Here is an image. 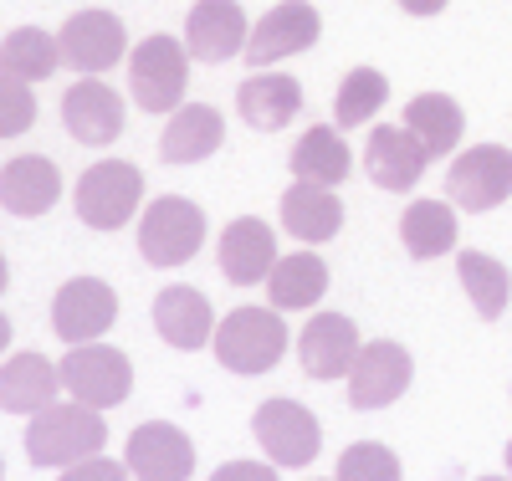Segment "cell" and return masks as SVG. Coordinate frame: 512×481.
<instances>
[{
  "label": "cell",
  "instance_id": "obj_12",
  "mask_svg": "<svg viewBox=\"0 0 512 481\" xmlns=\"http://www.w3.org/2000/svg\"><path fill=\"white\" fill-rule=\"evenodd\" d=\"M118 318V297L108 282L98 277H72L57 287L52 297V333L72 348V343H98Z\"/></svg>",
  "mask_w": 512,
  "mask_h": 481
},
{
  "label": "cell",
  "instance_id": "obj_7",
  "mask_svg": "<svg viewBox=\"0 0 512 481\" xmlns=\"http://www.w3.org/2000/svg\"><path fill=\"white\" fill-rule=\"evenodd\" d=\"M446 195L466 215H487L512 200V149L502 144H472L451 159L446 169Z\"/></svg>",
  "mask_w": 512,
  "mask_h": 481
},
{
  "label": "cell",
  "instance_id": "obj_29",
  "mask_svg": "<svg viewBox=\"0 0 512 481\" xmlns=\"http://www.w3.org/2000/svg\"><path fill=\"white\" fill-rule=\"evenodd\" d=\"M62 67V47L52 31L41 26H16L0 41V77H16V82H47Z\"/></svg>",
  "mask_w": 512,
  "mask_h": 481
},
{
  "label": "cell",
  "instance_id": "obj_9",
  "mask_svg": "<svg viewBox=\"0 0 512 481\" xmlns=\"http://www.w3.org/2000/svg\"><path fill=\"white\" fill-rule=\"evenodd\" d=\"M57 47H62V67H72V72H82V77H103L108 67L123 62L128 31H123V21H118L113 11L93 6V11H77V16L62 21Z\"/></svg>",
  "mask_w": 512,
  "mask_h": 481
},
{
  "label": "cell",
  "instance_id": "obj_39",
  "mask_svg": "<svg viewBox=\"0 0 512 481\" xmlns=\"http://www.w3.org/2000/svg\"><path fill=\"white\" fill-rule=\"evenodd\" d=\"M507 476H512V441H507Z\"/></svg>",
  "mask_w": 512,
  "mask_h": 481
},
{
  "label": "cell",
  "instance_id": "obj_24",
  "mask_svg": "<svg viewBox=\"0 0 512 481\" xmlns=\"http://www.w3.org/2000/svg\"><path fill=\"white\" fill-rule=\"evenodd\" d=\"M57 389H62V369L41 354H11L0 364V410L6 415H36L57 405Z\"/></svg>",
  "mask_w": 512,
  "mask_h": 481
},
{
  "label": "cell",
  "instance_id": "obj_27",
  "mask_svg": "<svg viewBox=\"0 0 512 481\" xmlns=\"http://www.w3.org/2000/svg\"><path fill=\"white\" fill-rule=\"evenodd\" d=\"M349 169H354V154H349L344 134L328 128V123L308 128V134L297 139V149H292V174L308 180V185H328L333 190V185L349 180Z\"/></svg>",
  "mask_w": 512,
  "mask_h": 481
},
{
  "label": "cell",
  "instance_id": "obj_16",
  "mask_svg": "<svg viewBox=\"0 0 512 481\" xmlns=\"http://www.w3.org/2000/svg\"><path fill=\"white\" fill-rule=\"evenodd\" d=\"M425 164H431V154L420 149V139L410 134V128L400 123H379L369 144H364V174L379 185V190H390V195H405L420 185V174Z\"/></svg>",
  "mask_w": 512,
  "mask_h": 481
},
{
  "label": "cell",
  "instance_id": "obj_2",
  "mask_svg": "<svg viewBox=\"0 0 512 481\" xmlns=\"http://www.w3.org/2000/svg\"><path fill=\"white\" fill-rule=\"evenodd\" d=\"M210 343H216L221 369L256 379V374H267V369L282 364V354H287V323H282L277 308H236V313H226L216 323V338H210Z\"/></svg>",
  "mask_w": 512,
  "mask_h": 481
},
{
  "label": "cell",
  "instance_id": "obj_21",
  "mask_svg": "<svg viewBox=\"0 0 512 481\" xmlns=\"http://www.w3.org/2000/svg\"><path fill=\"white\" fill-rule=\"evenodd\" d=\"M236 108L256 134H277V128H287L297 118V108H303V87H297V77H287V72L262 67L236 87Z\"/></svg>",
  "mask_w": 512,
  "mask_h": 481
},
{
  "label": "cell",
  "instance_id": "obj_25",
  "mask_svg": "<svg viewBox=\"0 0 512 481\" xmlns=\"http://www.w3.org/2000/svg\"><path fill=\"white\" fill-rule=\"evenodd\" d=\"M323 292H328L323 256H313V251L277 256V267L267 277V297H272L277 313H308V308H318V302H323Z\"/></svg>",
  "mask_w": 512,
  "mask_h": 481
},
{
  "label": "cell",
  "instance_id": "obj_4",
  "mask_svg": "<svg viewBox=\"0 0 512 481\" xmlns=\"http://www.w3.org/2000/svg\"><path fill=\"white\" fill-rule=\"evenodd\" d=\"M205 246V210L185 195H159L139 221V256L149 267H185Z\"/></svg>",
  "mask_w": 512,
  "mask_h": 481
},
{
  "label": "cell",
  "instance_id": "obj_23",
  "mask_svg": "<svg viewBox=\"0 0 512 481\" xmlns=\"http://www.w3.org/2000/svg\"><path fill=\"white\" fill-rule=\"evenodd\" d=\"M154 328L169 348L195 354V348H205L216 338V313H210V302L195 287H164L154 297Z\"/></svg>",
  "mask_w": 512,
  "mask_h": 481
},
{
  "label": "cell",
  "instance_id": "obj_37",
  "mask_svg": "<svg viewBox=\"0 0 512 481\" xmlns=\"http://www.w3.org/2000/svg\"><path fill=\"white\" fill-rule=\"evenodd\" d=\"M6 348H11V318L0 313V354H6Z\"/></svg>",
  "mask_w": 512,
  "mask_h": 481
},
{
  "label": "cell",
  "instance_id": "obj_40",
  "mask_svg": "<svg viewBox=\"0 0 512 481\" xmlns=\"http://www.w3.org/2000/svg\"><path fill=\"white\" fill-rule=\"evenodd\" d=\"M477 481H512V476H477Z\"/></svg>",
  "mask_w": 512,
  "mask_h": 481
},
{
  "label": "cell",
  "instance_id": "obj_33",
  "mask_svg": "<svg viewBox=\"0 0 512 481\" xmlns=\"http://www.w3.org/2000/svg\"><path fill=\"white\" fill-rule=\"evenodd\" d=\"M36 123V98H31V82L16 77H0V139H16Z\"/></svg>",
  "mask_w": 512,
  "mask_h": 481
},
{
  "label": "cell",
  "instance_id": "obj_31",
  "mask_svg": "<svg viewBox=\"0 0 512 481\" xmlns=\"http://www.w3.org/2000/svg\"><path fill=\"white\" fill-rule=\"evenodd\" d=\"M384 103H390V82H384V72L379 67H354L344 82H338V93H333V118H338V128H359Z\"/></svg>",
  "mask_w": 512,
  "mask_h": 481
},
{
  "label": "cell",
  "instance_id": "obj_8",
  "mask_svg": "<svg viewBox=\"0 0 512 481\" xmlns=\"http://www.w3.org/2000/svg\"><path fill=\"white\" fill-rule=\"evenodd\" d=\"M251 430H256V446L267 451L272 466H308L323 451V425L313 420L308 405H297V400H267V405H256Z\"/></svg>",
  "mask_w": 512,
  "mask_h": 481
},
{
  "label": "cell",
  "instance_id": "obj_18",
  "mask_svg": "<svg viewBox=\"0 0 512 481\" xmlns=\"http://www.w3.org/2000/svg\"><path fill=\"white\" fill-rule=\"evenodd\" d=\"M221 277L236 282V287H256L267 282L272 267H277V236L267 221H256V215H241L221 231Z\"/></svg>",
  "mask_w": 512,
  "mask_h": 481
},
{
  "label": "cell",
  "instance_id": "obj_10",
  "mask_svg": "<svg viewBox=\"0 0 512 481\" xmlns=\"http://www.w3.org/2000/svg\"><path fill=\"white\" fill-rule=\"evenodd\" d=\"M318 36H323V21H318V11L308 6V0H282V6H272L251 26L241 57H246L251 72H262V67H277L297 52H308Z\"/></svg>",
  "mask_w": 512,
  "mask_h": 481
},
{
  "label": "cell",
  "instance_id": "obj_5",
  "mask_svg": "<svg viewBox=\"0 0 512 481\" xmlns=\"http://www.w3.org/2000/svg\"><path fill=\"white\" fill-rule=\"evenodd\" d=\"M57 369H62L67 395L82 400V405H93V410L123 405L128 389H134V364H128V354L113 348V343H72Z\"/></svg>",
  "mask_w": 512,
  "mask_h": 481
},
{
  "label": "cell",
  "instance_id": "obj_6",
  "mask_svg": "<svg viewBox=\"0 0 512 481\" xmlns=\"http://www.w3.org/2000/svg\"><path fill=\"white\" fill-rule=\"evenodd\" d=\"M72 200H77L82 226H93V231H123L128 221H134L139 200H144V174L128 164V159H103V164H93L77 180V195Z\"/></svg>",
  "mask_w": 512,
  "mask_h": 481
},
{
  "label": "cell",
  "instance_id": "obj_32",
  "mask_svg": "<svg viewBox=\"0 0 512 481\" xmlns=\"http://www.w3.org/2000/svg\"><path fill=\"white\" fill-rule=\"evenodd\" d=\"M333 481H400V456L379 441H359L338 456V476Z\"/></svg>",
  "mask_w": 512,
  "mask_h": 481
},
{
  "label": "cell",
  "instance_id": "obj_20",
  "mask_svg": "<svg viewBox=\"0 0 512 481\" xmlns=\"http://www.w3.org/2000/svg\"><path fill=\"white\" fill-rule=\"evenodd\" d=\"M277 215H282V231L292 241H303V246H323V241H333L338 231H344V200H338L328 185H308V180H297L282 195Z\"/></svg>",
  "mask_w": 512,
  "mask_h": 481
},
{
  "label": "cell",
  "instance_id": "obj_36",
  "mask_svg": "<svg viewBox=\"0 0 512 481\" xmlns=\"http://www.w3.org/2000/svg\"><path fill=\"white\" fill-rule=\"evenodd\" d=\"M400 11H410V16H441L446 0H400Z\"/></svg>",
  "mask_w": 512,
  "mask_h": 481
},
{
  "label": "cell",
  "instance_id": "obj_14",
  "mask_svg": "<svg viewBox=\"0 0 512 481\" xmlns=\"http://www.w3.org/2000/svg\"><path fill=\"white\" fill-rule=\"evenodd\" d=\"M123 461L139 481H190L195 476V446L180 425L169 420H149L128 435Z\"/></svg>",
  "mask_w": 512,
  "mask_h": 481
},
{
  "label": "cell",
  "instance_id": "obj_3",
  "mask_svg": "<svg viewBox=\"0 0 512 481\" xmlns=\"http://www.w3.org/2000/svg\"><path fill=\"white\" fill-rule=\"evenodd\" d=\"M190 87V47L175 36H144L128 57V93L144 113H175Z\"/></svg>",
  "mask_w": 512,
  "mask_h": 481
},
{
  "label": "cell",
  "instance_id": "obj_35",
  "mask_svg": "<svg viewBox=\"0 0 512 481\" xmlns=\"http://www.w3.org/2000/svg\"><path fill=\"white\" fill-rule=\"evenodd\" d=\"M210 481H277V466H267V461H226V466H216Z\"/></svg>",
  "mask_w": 512,
  "mask_h": 481
},
{
  "label": "cell",
  "instance_id": "obj_28",
  "mask_svg": "<svg viewBox=\"0 0 512 481\" xmlns=\"http://www.w3.org/2000/svg\"><path fill=\"white\" fill-rule=\"evenodd\" d=\"M400 241L415 261H436L456 251V210L451 200H410L400 215Z\"/></svg>",
  "mask_w": 512,
  "mask_h": 481
},
{
  "label": "cell",
  "instance_id": "obj_30",
  "mask_svg": "<svg viewBox=\"0 0 512 481\" xmlns=\"http://www.w3.org/2000/svg\"><path fill=\"white\" fill-rule=\"evenodd\" d=\"M456 277H461L466 297H472L477 318L497 323V318L507 313V297H512V277H507V267H502L497 256H487V251H461V256H456Z\"/></svg>",
  "mask_w": 512,
  "mask_h": 481
},
{
  "label": "cell",
  "instance_id": "obj_34",
  "mask_svg": "<svg viewBox=\"0 0 512 481\" xmlns=\"http://www.w3.org/2000/svg\"><path fill=\"white\" fill-rule=\"evenodd\" d=\"M62 481H128V461H103V456H88V461H77L67 466Z\"/></svg>",
  "mask_w": 512,
  "mask_h": 481
},
{
  "label": "cell",
  "instance_id": "obj_26",
  "mask_svg": "<svg viewBox=\"0 0 512 481\" xmlns=\"http://www.w3.org/2000/svg\"><path fill=\"white\" fill-rule=\"evenodd\" d=\"M405 128L420 139V149L431 159H446V154H456V144L466 134V113L451 93H420L405 103Z\"/></svg>",
  "mask_w": 512,
  "mask_h": 481
},
{
  "label": "cell",
  "instance_id": "obj_13",
  "mask_svg": "<svg viewBox=\"0 0 512 481\" xmlns=\"http://www.w3.org/2000/svg\"><path fill=\"white\" fill-rule=\"evenodd\" d=\"M359 328L344 313H313L308 328L297 333V364L308 379L328 384V379H349L354 359H359Z\"/></svg>",
  "mask_w": 512,
  "mask_h": 481
},
{
  "label": "cell",
  "instance_id": "obj_1",
  "mask_svg": "<svg viewBox=\"0 0 512 481\" xmlns=\"http://www.w3.org/2000/svg\"><path fill=\"white\" fill-rule=\"evenodd\" d=\"M108 446V420L103 410L93 405H47V410H36L31 425H26V456L31 466H77V461H88V456H103Z\"/></svg>",
  "mask_w": 512,
  "mask_h": 481
},
{
  "label": "cell",
  "instance_id": "obj_38",
  "mask_svg": "<svg viewBox=\"0 0 512 481\" xmlns=\"http://www.w3.org/2000/svg\"><path fill=\"white\" fill-rule=\"evenodd\" d=\"M6 282H11V267H6V256H0V292H6Z\"/></svg>",
  "mask_w": 512,
  "mask_h": 481
},
{
  "label": "cell",
  "instance_id": "obj_19",
  "mask_svg": "<svg viewBox=\"0 0 512 481\" xmlns=\"http://www.w3.org/2000/svg\"><path fill=\"white\" fill-rule=\"evenodd\" d=\"M62 195V169L41 154H21L11 164H0V205L6 215H21V221H36L47 215Z\"/></svg>",
  "mask_w": 512,
  "mask_h": 481
},
{
  "label": "cell",
  "instance_id": "obj_17",
  "mask_svg": "<svg viewBox=\"0 0 512 481\" xmlns=\"http://www.w3.org/2000/svg\"><path fill=\"white\" fill-rule=\"evenodd\" d=\"M62 123H67V134L77 144L103 149V144H113L123 134V98L113 93L108 82L82 77V82L67 87V98H62Z\"/></svg>",
  "mask_w": 512,
  "mask_h": 481
},
{
  "label": "cell",
  "instance_id": "obj_41",
  "mask_svg": "<svg viewBox=\"0 0 512 481\" xmlns=\"http://www.w3.org/2000/svg\"><path fill=\"white\" fill-rule=\"evenodd\" d=\"M0 481H6V461H0Z\"/></svg>",
  "mask_w": 512,
  "mask_h": 481
},
{
  "label": "cell",
  "instance_id": "obj_11",
  "mask_svg": "<svg viewBox=\"0 0 512 481\" xmlns=\"http://www.w3.org/2000/svg\"><path fill=\"white\" fill-rule=\"evenodd\" d=\"M415 379V359L410 348L390 343V338H374L359 348V359L349 369V405L354 410H384L395 405Z\"/></svg>",
  "mask_w": 512,
  "mask_h": 481
},
{
  "label": "cell",
  "instance_id": "obj_15",
  "mask_svg": "<svg viewBox=\"0 0 512 481\" xmlns=\"http://www.w3.org/2000/svg\"><path fill=\"white\" fill-rule=\"evenodd\" d=\"M246 36H251V26L236 0H195L185 16V47H190V57H200L210 67L241 57Z\"/></svg>",
  "mask_w": 512,
  "mask_h": 481
},
{
  "label": "cell",
  "instance_id": "obj_22",
  "mask_svg": "<svg viewBox=\"0 0 512 481\" xmlns=\"http://www.w3.org/2000/svg\"><path fill=\"white\" fill-rule=\"evenodd\" d=\"M226 144V123L210 103H180L169 113L164 134H159V159L164 164H200Z\"/></svg>",
  "mask_w": 512,
  "mask_h": 481
}]
</instances>
